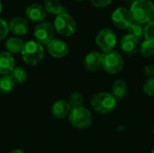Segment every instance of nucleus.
Instances as JSON below:
<instances>
[{
  "instance_id": "nucleus-1",
  "label": "nucleus",
  "mask_w": 154,
  "mask_h": 153,
  "mask_svg": "<svg viewBox=\"0 0 154 153\" xmlns=\"http://www.w3.org/2000/svg\"><path fill=\"white\" fill-rule=\"evenodd\" d=\"M134 23L139 24L148 23L154 17V5L151 0H135L130 8Z\"/></svg>"
},
{
  "instance_id": "nucleus-2",
  "label": "nucleus",
  "mask_w": 154,
  "mask_h": 153,
  "mask_svg": "<svg viewBox=\"0 0 154 153\" xmlns=\"http://www.w3.org/2000/svg\"><path fill=\"white\" fill-rule=\"evenodd\" d=\"M92 108L99 114H109L116 107L117 100L115 96L106 92H99L95 94L90 100Z\"/></svg>"
},
{
  "instance_id": "nucleus-3",
  "label": "nucleus",
  "mask_w": 154,
  "mask_h": 153,
  "mask_svg": "<svg viewBox=\"0 0 154 153\" xmlns=\"http://www.w3.org/2000/svg\"><path fill=\"white\" fill-rule=\"evenodd\" d=\"M102 68L106 72L111 75H116L121 72L125 66L123 56L116 50H109L102 54Z\"/></svg>"
},
{
  "instance_id": "nucleus-4",
  "label": "nucleus",
  "mask_w": 154,
  "mask_h": 153,
  "mask_svg": "<svg viewBox=\"0 0 154 153\" xmlns=\"http://www.w3.org/2000/svg\"><path fill=\"white\" fill-rule=\"evenodd\" d=\"M22 58L23 61L28 65H36L38 64L44 57V49L42 44L35 41H28L24 42Z\"/></svg>"
},
{
  "instance_id": "nucleus-5",
  "label": "nucleus",
  "mask_w": 154,
  "mask_h": 153,
  "mask_svg": "<svg viewBox=\"0 0 154 153\" xmlns=\"http://www.w3.org/2000/svg\"><path fill=\"white\" fill-rule=\"evenodd\" d=\"M69 119L71 125L78 129H87L93 122L90 111L84 106L72 108L69 115Z\"/></svg>"
},
{
  "instance_id": "nucleus-6",
  "label": "nucleus",
  "mask_w": 154,
  "mask_h": 153,
  "mask_svg": "<svg viewBox=\"0 0 154 153\" xmlns=\"http://www.w3.org/2000/svg\"><path fill=\"white\" fill-rule=\"evenodd\" d=\"M53 26L59 34L65 37H69L73 35L77 28L75 20L68 13L57 15L54 20Z\"/></svg>"
},
{
  "instance_id": "nucleus-7",
  "label": "nucleus",
  "mask_w": 154,
  "mask_h": 153,
  "mask_svg": "<svg viewBox=\"0 0 154 153\" xmlns=\"http://www.w3.org/2000/svg\"><path fill=\"white\" fill-rule=\"evenodd\" d=\"M96 43L104 52L113 50L117 43L116 34L109 28L102 29L96 37Z\"/></svg>"
},
{
  "instance_id": "nucleus-8",
  "label": "nucleus",
  "mask_w": 154,
  "mask_h": 153,
  "mask_svg": "<svg viewBox=\"0 0 154 153\" xmlns=\"http://www.w3.org/2000/svg\"><path fill=\"white\" fill-rule=\"evenodd\" d=\"M54 26L49 22L39 23L33 31L34 38L36 41L42 45H47L54 38Z\"/></svg>"
},
{
  "instance_id": "nucleus-9",
  "label": "nucleus",
  "mask_w": 154,
  "mask_h": 153,
  "mask_svg": "<svg viewBox=\"0 0 154 153\" xmlns=\"http://www.w3.org/2000/svg\"><path fill=\"white\" fill-rule=\"evenodd\" d=\"M111 20L117 28L126 30L134 23L130 11L124 7L116 8L111 15Z\"/></svg>"
},
{
  "instance_id": "nucleus-10",
  "label": "nucleus",
  "mask_w": 154,
  "mask_h": 153,
  "mask_svg": "<svg viewBox=\"0 0 154 153\" xmlns=\"http://www.w3.org/2000/svg\"><path fill=\"white\" fill-rule=\"evenodd\" d=\"M120 48L122 51L127 56L134 55L139 48H140V41L139 39L134 37L132 34H125L120 41Z\"/></svg>"
},
{
  "instance_id": "nucleus-11",
  "label": "nucleus",
  "mask_w": 154,
  "mask_h": 153,
  "mask_svg": "<svg viewBox=\"0 0 154 153\" xmlns=\"http://www.w3.org/2000/svg\"><path fill=\"white\" fill-rule=\"evenodd\" d=\"M47 50L53 58L60 59L69 53V47L63 41L53 39L50 43L47 44Z\"/></svg>"
},
{
  "instance_id": "nucleus-12",
  "label": "nucleus",
  "mask_w": 154,
  "mask_h": 153,
  "mask_svg": "<svg viewBox=\"0 0 154 153\" xmlns=\"http://www.w3.org/2000/svg\"><path fill=\"white\" fill-rule=\"evenodd\" d=\"M27 18L33 23H42L46 17V11L40 4H32L25 10Z\"/></svg>"
},
{
  "instance_id": "nucleus-13",
  "label": "nucleus",
  "mask_w": 154,
  "mask_h": 153,
  "mask_svg": "<svg viewBox=\"0 0 154 153\" xmlns=\"http://www.w3.org/2000/svg\"><path fill=\"white\" fill-rule=\"evenodd\" d=\"M84 67L89 72H95L102 68V55L97 51L87 54L84 59Z\"/></svg>"
},
{
  "instance_id": "nucleus-14",
  "label": "nucleus",
  "mask_w": 154,
  "mask_h": 153,
  "mask_svg": "<svg viewBox=\"0 0 154 153\" xmlns=\"http://www.w3.org/2000/svg\"><path fill=\"white\" fill-rule=\"evenodd\" d=\"M15 68V60L8 51L0 52V75H10Z\"/></svg>"
},
{
  "instance_id": "nucleus-15",
  "label": "nucleus",
  "mask_w": 154,
  "mask_h": 153,
  "mask_svg": "<svg viewBox=\"0 0 154 153\" xmlns=\"http://www.w3.org/2000/svg\"><path fill=\"white\" fill-rule=\"evenodd\" d=\"M8 28L12 33L21 36L27 33L29 30V25L25 19L22 17H14L10 20L8 23Z\"/></svg>"
},
{
  "instance_id": "nucleus-16",
  "label": "nucleus",
  "mask_w": 154,
  "mask_h": 153,
  "mask_svg": "<svg viewBox=\"0 0 154 153\" xmlns=\"http://www.w3.org/2000/svg\"><path fill=\"white\" fill-rule=\"evenodd\" d=\"M72 107L69 103L65 100H57L51 106V113L55 118L64 119L70 114Z\"/></svg>"
},
{
  "instance_id": "nucleus-17",
  "label": "nucleus",
  "mask_w": 154,
  "mask_h": 153,
  "mask_svg": "<svg viewBox=\"0 0 154 153\" xmlns=\"http://www.w3.org/2000/svg\"><path fill=\"white\" fill-rule=\"evenodd\" d=\"M128 94V87L125 80L118 79L112 86V95L116 100L124 99Z\"/></svg>"
},
{
  "instance_id": "nucleus-18",
  "label": "nucleus",
  "mask_w": 154,
  "mask_h": 153,
  "mask_svg": "<svg viewBox=\"0 0 154 153\" xmlns=\"http://www.w3.org/2000/svg\"><path fill=\"white\" fill-rule=\"evenodd\" d=\"M46 13H49L51 14L59 15L66 12V9L62 6L60 0H44V5H43Z\"/></svg>"
},
{
  "instance_id": "nucleus-19",
  "label": "nucleus",
  "mask_w": 154,
  "mask_h": 153,
  "mask_svg": "<svg viewBox=\"0 0 154 153\" xmlns=\"http://www.w3.org/2000/svg\"><path fill=\"white\" fill-rule=\"evenodd\" d=\"M24 42L22 39L18 37H12L9 38L5 42V48L8 52L12 53H20L23 50Z\"/></svg>"
},
{
  "instance_id": "nucleus-20",
  "label": "nucleus",
  "mask_w": 154,
  "mask_h": 153,
  "mask_svg": "<svg viewBox=\"0 0 154 153\" xmlns=\"http://www.w3.org/2000/svg\"><path fill=\"white\" fill-rule=\"evenodd\" d=\"M14 81L10 75H5L0 78V93L8 95L14 88Z\"/></svg>"
},
{
  "instance_id": "nucleus-21",
  "label": "nucleus",
  "mask_w": 154,
  "mask_h": 153,
  "mask_svg": "<svg viewBox=\"0 0 154 153\" xmlns=\"http://www.w3.org/2000/svg\"><path fill=\"white\" fill-rule=\"evenodd\" d=\"M10 76L14 79V83H18V84L24 83L28 78L27 71L22 67H15L14 70L11 72Z\"/></svg>"
},
{
  "instance_id": "nucleus-22",
  "label": "nucleus",
  "mask_w": 154,
  "mask_h": 153,
  "mask_svg": "<svg viewBox=\"0 0 154 153\" xmlns=\"http://www.w3.org/2000/svg\"><path fill=\"white\" fill-rule=\"evenodd\" d=\"M140 53L144 58H150L154 55V43L149 41H143L139 48Z\"/></svg>"
},
{
  "instance_id": "nucleus-23",
  "label": "nucleus",
  "mask_w": 154,
  "mask_h": 153,
  "mask_svg": "<svg viewBox=\"0 0 154 153\" xmlns=\"http://www.w3.org/2000/svg\"><path fill=\"white\" fill-rule=\"evenodd\" d=\"M128 33L134 35V37H136L137 39H142L143 37H144V28L142 26V24H139L137 23H133L127 29Z\"/></svg>"
},
{
  "instance_id": "nucleus-24",
  "label": "nucleus",
  "mask_w": 154,
  "mask_h": 153,
  "mask_svg": "<svg viewBox=\"0 0 154 153\" xmlns=\"http://www.w3.org/2000/svg\"><path fill=\"white\" fill-rule=\"evenodd\" d=\"M69 105H70V106L72 108L83 106L84 97H83L81 93H79V92H73V93H71V95L69 96Z\"/></svg>"
},
{
  "instance_id": "nucleus-25",
  "label": "nucleus",
  "mask_w": 154,
  "mask_h": 153,
  "mask_svg": "<svg viewBox=\"0 0 154 153\" xmlns=\"http://www.w3.org/2000/svg\"><path fill=\"white\" fill-rule=\"evenodd\" d=\"M144 37L146 41L154 43V19L149 22L144 27Z\"/></svg>"
},
{
  "instance_id": "nucleus-26",
  "label": "nucleus",
  "mask_w": 154,
  "mask_h": 153,
  "mask_svg": "<svg viewBox=\"0 0 154 153\" xmlns=\"http://www.w3.org/2000/svg\"><path fill=\"white\" fill-rule=\"evenodd\" d=\"M143 92L149 96H154V78H147L145 83L143 87Z\"/></svg>"
},
{
  "instance_id": "nucleus-27",
  "label": "nucleus",
  "mask_w": 154,
  "mask_h": 153,
  "mask_svg": "<svg viewBox=\"0 0 154 153\" xmlns=\"http://www.w3.org/2000/svg\"><path fill=\"white\" fill-rule=\"evenodd\" d=\"M8 32H9V28L7 23L4 19L0 18V41L5 39Z\"/></svg>"
},
{
  "instance_id": "nucleus-28",
  "label": "nucleus",
  "mask_w": 154,
  "mask_h": 153,
  "mask_svg": "<svg viewBox=\"0 0 154 153\" xmlns=\"http://www.w3.org/2000/svg\"><path fill=\"white\" fill-rule=\"evenodd\" d=\"M89 1L95 7L97 8L106 7L113 2V0H89Z\"/></svg>"
},
{
  "instance_id": "nucleus-29",
  "label": "nucleus",
  "mask_w": 154,
  "mask_h": 153,
  "mask_svg": "<svg viewBox=\"0 0 154 153\" xmlns=\"http://www.w3.org/2000/svg\"><path fill=\"white\" fill-rule=\"evenodd\" d=\"M143 74L147 78H154V65L149 64L146 65L143 69Z\"/></svg>"
},
{
  "instance_id": "nucleus-30",
  "label": "nucleus",
  "mask_w": 154,
  "mask_h": 153,
  "mask_svg": "<svg viewBox=\"0 0 154 153\" xmlns=\"http://www.w3.org/2000/svg\"><path fill=\"white\" fill-rule=\"evenodd\" d=\"M9 153H24L23 151H21V150H13V151H11Z\"/></svg>"
},
{
  "instance_id": "nucleus-31",
  "label": "nucleus",
  "mask_w": 154,
  "mask_h": 153,
  "mask_svg": "<svg viewBox=\"0 0 154 153\" xmlns=\"http://www.w3.org/2000/svg\"><path fill=\"white\" fill-rule=\"evenodd\" d=\"M2 9H3V5H2V2L0 1V14L2 12Z\"/></svg>"
},
{
  "instance_id": "nucleus-32",
  "label": "nucleus",
  "mask_w": 154,
  "mask_h": 153,
  "mask_svg": "<svg viewBox=\"0 0 154 153\" xmlns=\"http://www.w3.org/2000/svg\"><path fill=\"white\" fill-rule=\"evenodd\" d=\"M152 133H153V136H154V125H153V128H152Z\"/></svg>"
},
{
  "instance_id": "nucleus-33",
  "label": "nucleus",
  "mask_w": 154,
  "mask_h": 153,
  "mask_svg": "<svg viewBox=\"0 0 154 153\" xmlns=\"http://www.w3.org/2000/svg\"><path fill=\"white\" fill-rule=\"evenodd\" d=\"M151 153H154V147H153V149L152 150V152H151Z\"/></svg>"
},
{
  "instance_id": "nucleus-34",
  "label": "nucleus",
  "mask_w": 154,
  "mask_h": 153,
  "mask_svg": "<svg viewBox=\"0 0 154 153\" xmlns=\"http://www.w3.org/2000/svg\"><path fill=\"white\" fill-rule=\"evenodd\" d=\"M76 1H82V0H76Z\"/></svg>"
},
{
  "instance_id": "nucleus-35",
  "label": "nucleus",
  "mask_w": 154,
  "mask_h": 153,
  "mask_svg": "<svg viewBox=\"0 0 154 153\" xmlns=\"http://www.w3.org/2000/svg\"><path fill=\"white\" fill-rule=\"evenodd\" d=\"M121 1H125V0H121Z\"/></svg>"
}]
</instances>
